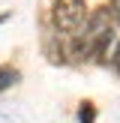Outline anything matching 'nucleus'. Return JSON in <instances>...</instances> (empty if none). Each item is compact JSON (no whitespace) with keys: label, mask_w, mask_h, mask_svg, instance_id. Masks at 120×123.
Here are the masks:
<instances>
[{"label":"nucleus","mask_w":120,"mask_h":123,"mask_svg":"<svg viewBox=\"0 0 120 123\" xmlns=\"http://www.w3.org/2000/svg\"><path fill=\"white\" fill-rule=\"evenodd\" d=\"M15 81H18V69H12V66H3V69H0V90H9Z\"/></svg>","instance_id":"2"},{"label":"nucleus","mask_w":120,"mask_h":123,"mask_svg":"<svg viewBox=\"0 0 120 123\" xmlns=\"http://www.w3.org/2000/svg\"><path fill=\"white\" fill-rule=\"evenodd\" d=\"M111 69H114V72L120 75V45H117V51L111 54Z\"/></svg>","instance_id":"4"},{"label":"nucleus","mask_w":120,"mask_h":123,"mask_svg":"<svg viewBox=\"0 0 120 123\" xmlns=\"http://www.w3.org/2000/svg\"><path fill=\"white\" fill-rule=\"evenodd\" d=\"M78 120H81V123H93V120H96V108L90 105V102H84L81 111H78Z\"/></svg>","instance_id":"3"},{"label":"nucleus","mask_w":120,"mask_h":123,"mask_svg":"<svg viewBox=\"0 0 120 123\" xmlns=\"http://www.w3.org/2000/svg\"><path fill=\"white\" fill-rule=\"evenodd\" d=\"M111 15L120 21V0H111Z\"/></svg>","instance_id":"5"},{"label":"nucleus","mask_w":120,"mask_h":123,"mask_svg":"<svg viewBox=\"0 0 120 123\" xmlns=\"http://www.w3.org/2000/svg\"><path fill=\"white\" fill-rule=\"evenodd\" d=\"M87 3L84 0H54V21L63 33L75 36L87 24Z\"/></svg>","instance_id":"1"}]
</instances>
